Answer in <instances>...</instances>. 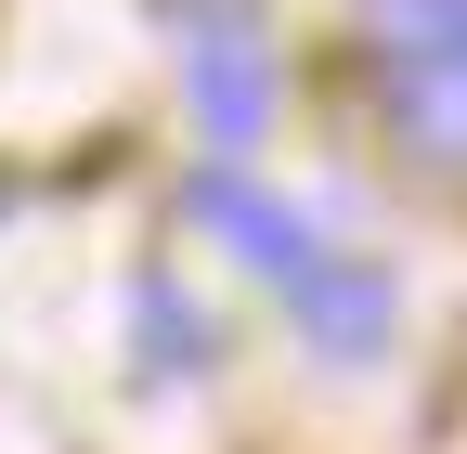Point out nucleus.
Segmentation results:
<instances>
[{"label":"nucleus","mask_w":467,"mask_h":454,"mask_svg":"<svg viewBox=\"0 0 467 454\" xmlns=\"http://www.w3.org/2000/svg\"><path fill=\"white\" fill-rule=\"evenodd\" d=\"M195 91H208V130L221 143H260V39L247 26H208L195 39Z\"/></svg>","instance_id":"7ed1b4c3"},{"label":"nucleus","mask_w":467,"mask_h":454,"mask_svg":"<svg viewBox=\"0 0 467 454\" xmlns=\"http://www.w3.org/2000/svg\"><path fill=\"white\" fill-rule=\"evenodd\" d=\"M208 234H234V260H260V273H299L312 260V234H299V208H273L260 182H234V169H208V182L182 195Z\"/></svg>","instance_id":"f03ea898"},{"label":"nucleus","mask_w":467,"mask_h":454,"mask_svg":"<svg viewBox=\"0 0 467 454\" xmlns=\"http://www.w3.org/2000/svg\"><path fill=\"white\" fill-rule=\"evenodd\" d=\"M377 104L416 156H467V39H377Z\"/></svg>","instance_id":"f257e3e1"},{"label":"nucleus","mask_w":467,"mask_h":454,"mask_svg":"<svg viewBox=\"0 0 467 454\" xmlns=\"http://www.w3.org/2000/svg\"><path fill=\"white\" fill-rule=\"evenodd\" d=\"M143 337H156V364H195V312H169V286H143Z\"/></svg>","instance_id":"423d86ee"},{"label":"nucleus","mask_w":467,"mask_h":454,"mask_svg":"<svg viewBox=\"0 0 467 454\" xmlns=\"http://www.w3.org/2000/svg\"><path fill=\"white\" fill-rule=\"evenodd\" d=\"M285 286H299V312H312V337H325V351H364V337L389 325V286H364V273H325V260H299Z\"/></svg>","instance_id":"20e7f679"},{"label":"nucleus","mask_w":467,"mask_h":454,"mask_svg":"<svg viewBox=\"0 0 467 454\" xmlns=\"http://www.w3.org/2000/svg\"><path fill=\"white\" fill-rule=\"evenodd\" d=\"M377 39H467V0H377Z\"/></svg>","instance_id":"39448f33"}]
</instances>
